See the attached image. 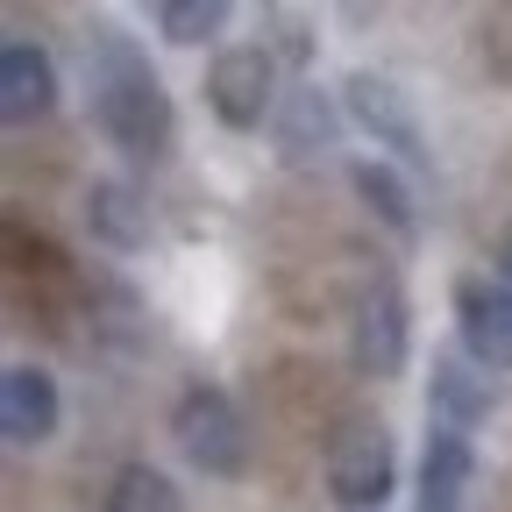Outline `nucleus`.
<instances>
[{"mask_svg":"<svg viewBox=\"0 0 512 512\" xmlns=\"http://www.w3.org/2000/svg\"><path fill=\"white\" fill-rule=\"evenodd\" d=\"M64 427V399H57V377L43 363H8L0 370V434L15 448H43Z\"/></svg>","mask_w":512,"mask_h":512,"instance_id":"obj_10","label":"nucleus"},{"mask_svg":"<svg viewBox=\"0 0 512 512\" xmlns=\"http://www.w3.org/2000/svg\"><path fill=\"white\" fill-rule=\"evenodd\" d=\"M278 57L264 43H228L214 64H207V107L221 128H235V136H249V128H271L278 121Z\"/></svg>","mask_w":512,"mask_h":512,"instance_id":"obj_4","label":"nucleus"},{"mask_svg":"<svg viewBox=\"0 0 512 512\" xmlns=\"http://www.w3.org/2000/svg\"><path fill=\"white\" fill-rule=\"evenodd\" d=\"M470 484H477V448H470V434L427 427L420 477H413V512H470Z\"/></svg>","mask_w":512,"mask_h":512,"instance_id":"obj_11","label":"nucleus"},{"mask_svg":"<svg viewBox=\"0 0 512 512\" xmlns=\"http://www.w3.org/2000/svg\"><path fill=\"white\" fill-rule=\"evenodd\" d=\"M342 107H349V121L363 128L377 150H392V164L434 171V150H427V136H420V114H413V100L399 93V79H384V72H349V79H342Z\"/></svg>","mask_w":512,"mask_h":512,"instance_id":"obj_6","label":"nucleus"},{"mask_svg":"<svg viewBox=\"0 0 512 512\" xmlns=\"http://www.w3.org/2000/svg\"><path fill=\"white\" fill-rule=\"evenodd\" d=\"M456 349L491 377L512 370V292L498 278H456Z\"/></svg>","mask_w":512,"mask_h":512,"instance_id":"obj_8","label":"nucleus"},{"mask_svg":"<svg viewBox=\"0 0 512 512\" xmlns=\"http://www.w3.org/2000/svg\"><path fill=\"white\" fill-rule=\"evenodd\" d=\"M264 29H271V43H264V50H271L278 64H292V72L306 79V64H313V36H306L285 8H271V15H264Z\"/></svg>","mask_w":512,"mask_h":512,"instance_id":"obj_17","label":"nucleus"},{"mask_svg":"<svg viewBox=\"0 0 512 512\" xmlns=\"http://www.w3.org/2000/svg\"><path fill=\"white\" fill-rule=\"evenodd\" d=\"M107 512H185V498L157 463H121L107 484Z\"/></svg>","mask_w":512,"mask_h":512,"instance_id":"obj_16","label":"nucleus"},{"mask_svg":"<svg viewBox=\"0 0 512 512\" xmlns=\"http://www.w3.org/2000/svg\"><path fill=\"white\" fill-rule=\"evenodd\" d=\"M498 285L512 292V228H505V242H498Z\"/></svg>","mask_w":512,"mask_h":512,"instance_id":"obj_18","label":"nucleus"},{"mask_svg":"<svg viewBox=\"0 0 512 512\" xmlns=\"http://www.w3.org/2000/svg\"><path fill=\"white\" fill-rule=\"evenodd\" d=\"M399 491V456H392V427L370 413H342L328 427V498L342 512H384Z\"/></svg>","mask_w":512,"mask_h":512,"instance_id":"obj_2","label":"nucleus"},{"mask_svg":"<svg viewBox=\"0 0 512 512\" xmlns=\"http://www.w3.org/2000/svg\"><path fill=\"white\" fill-rule=\"evenodd\" d=\"M228 0H157L150 8V29L164 36V43H178V50H200V43H214L221 29H228Z\"/></svg>","mask_w":512,"mask_h":512,"instance_id":"obj_15","label":"nucleus"},{"mask_svg":"<svg viewBox=\"0 0 512 512\" xmlns=\"http://www.w3.org/2000/svg\"><path fill=\"white\" fill-rule=\"evenodd\" d=\"M86 107H93V128L128 164H164L178 150V107L157 79L150 50L121 29L86 36Z\"/></svg>","mask_w":512,"mask_h":512,"instance_id":"obj_1","label":"nucleus"},{"mask_svg":"<svg viewBox=\"0 0 512 512\" xmlns=\"http://www.w3.org/2000/svg\"><path fill=\"white\" fill-rule=\"evenodd\" d=\"M349 363H356V377H377V384L406 377V363H413V306H406V292L392 278H377V285L356 292Z\"/></svg>","mask_w":512,"mask_h":512,"instance_id":"obj_5","label":"nucleus"},{"mask_svg":"<svg viewBox=\"0 0 512 512\" xmlns=\"http://www.w3.org/2000/svg\"><path fill=\"white\" fill-rule=\"evenodd\" d=\"M349 128V107L335 93H320L313 79H292L285 100H278V121H271V143H278V164L285 171H306V164H328L335 143Z\"/></svg>","mask_w":512,"mask_h":512,"instance_id":"obj_7","label":"nucleus"},{"mask_svg":"<svg viewBox=\"0 0 512 512\" xmlns=\"http://www.w3.org/2000/svg\"><path fill=\"white\" fill-rule=\"evenodd\" d=\"M86 235H93L100 249H114V256L150 249V235H157L150 200H143L128 178H93V185H86Z\"/></svg>","mask_w":512,"mask_h":512,"instance_id":"obj_13","label":"nucleus"},{"mask_svg":"<svg viewBox=\"0 0 512 512\" xmlns=\"http://www.w3.org/2000/svg\"><path fill=\"white\" fill-rule=\"evenodd\" d=\"M491 413H498V377L484 363H470L463 349H434V370H427V427L470 434Z\"/></svg>","mask_w":512,"mask_h":512,"instance_id":"obj_9","label":"nucleus"},{"mask_svg":"<svg viewBox=\"0 0 512 512\" xmlns=\"http://www.w3.org/2000/svg\"><path fill=\"white\" fill-rule=\"evenodd\" d=\"M349 185H356V200L377 214V228H392L406 249L420 242V200H413V185L392 157H356L349 164Z\"/></svg>","mask_w":512,"mask_h":512,"instance_id":"obj_14","label":"nucleus"},{"mask_svg":"<svg viewBox=\"0 0 512 512\" xmlns=\"http://www.w3.org/2000/svg\"><path fill=\"white\" fill-rule=\"evenodd\" d=\"M171 441L200 477H242L249 470V427L221 384H185L171 406Z\"/></svg>","mask_w":512,"mask_h":512,"instance_id":"obj_3","label":"nucleus"},{"mask_svg":"<svg viewBox=\"0 0 512 512\" xmlns=\"http://www.w3.org/2000/svg\"><path fill=\"white\" fill-rule=\"evenodd\" d=\"M50 107H57V64H50L43 43L15 36L8 50H0V121H8V128H29V121H43Z\"/></svg>","mask_w":512,"mask_h":512,"instance_id":"obj_12","label":"nucleus"}]
</instances>
